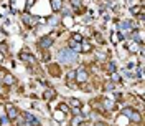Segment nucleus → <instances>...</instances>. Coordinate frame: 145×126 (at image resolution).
<instances>
[{
	"label": "nucleus",
	"mask_w": 145,
	"mask_h": 126,
	"mask_svg": "<svg viewBox=\"0 0 145 126\" xmlns=\"http://www.w3.org/2000/svg\"><path fill=\"white\" fill-rule=\"evenodd\" d=\"M58 108H59V111H63V113H69V111H71V108L68 106V103H59Z\"/></svg>",
	"instance_id": "obj_23"
},
{
	"label": "nucleus",
	"mask_w": 145,
	"mask_h": 126,
	"mask_svg": "<svg viewBox=\"0 0 145 126\" xmlns=\"http://www.w3.org/2000/svg\"><path fill=\"white\" fill-rule=\"evenodd\" d=\"M18 58H20L22 62H27V63H30V65H31V63H35V56H33L31 53H28L27 50L20 52V55H18Z\"/></svg>",
	"instance_id": "obj_9"
},
{
	"label": "nucleus",
	"mask_w": 145,
	"mask_h": 126,
	"mask_svg": "<svg viewBox=\"0 0 145 126\" xmlns=\"http://www.w3.org/2000/svg\"><path fill=\"white\" fill-rule=\"evenodd\" d=\"M56 56H58V60H59L61 63H74L76 60H78V53H74V52L69 50L68 46L59 48L58 53H56Z\"/></svg>",
	"instance_id": "obj_1"
},
{
	"label": "nucleus",
	"mask_w": 145,
	"mask_h": 126,
	"mask_svg": "<svg viewBox=\"0 0 145 126\" xmlns=\"http://www.w3.org/2000/svg\"><path fill=\"white\" fill-rule=\"evenodd\" d=\"M5 116L10 119V123H13V121L18 118V109L15 108L12 103H7V115H5Z\"/></svg>",
	"instance_id": "obj_5"
},
{
	"label": "nucleus",
	"mask_w": 145,
	"mask_h": 126,
	"mask_svg": "<svg viewBox=\"0 0 145 126\" xmlns=\"http://www.w3.org/2000/svg\"><path fill=\"white\" fill-rule=\"evenodd\" d=\"M0 123H2V126H8V125H10V119L5 116V115H3V116L0 118Z\"/></svg>",
	"instance_id": "obj_26"
},
{
	"label": "nucleus",
	"mask_w": 145,
	"mask_h": 126,
	"mask_svg": "<svg viewBox=\"0 0 145 126\" xmlns=\"http://www.w3.org/2000/svg\"><path fill=\"white\" fill-rule=\"evenodd\" d=\"M104 88H106V90H107V91H114V90H116V85H114L112 81H107Z\"/></svg>",
	"instance_id": "obj_25"
},
{
	"label": "nucleus",
	"mask_w": 145,
	"mask_h": 126,
	"mask_svg": "<svg viewBox=\"0 0 145 126\" xmlns=\"http://www.w3.org/2000/svg\"><path fill=\"white\" fill-rule=\"evenodd\" d=\"M82 123H84V116H82V115H74L69 125L71 126H81Z\"/></svg>",
	"instance_id": "obj_13"
},
{
	"label": "nucleus",
	"mask_w": 145,
	"mask_h": 126,
	"mask_svg": "<svg viewBox=\"0 0 145 126\" xmlns=\"http://www.w3.org/2000/svg\"><path fill=\"white\" fill-rule=\"evenodd\" d=\"M107 68H109V72H110V73H116V65H114L112 62L107 63Z\"/></svg>",
	"instance_id": "obj_28"
},
{
	"label": "nucleus",
	"mask_w": 145,
	"mask_h": 126,
	"mask_svg": "<svg viewBox=\"0 0 145 126\" xmlns=\"http://www.w3.org/2000/svg\"><path fill=\"white\" fill-rule=\"evenodd\" d=\"M64 15H71V9H61Z\"/></svg>",
	"instance_id": "obj_31"
},
{
	"label": "nucleus",
	"mask_w": 145,
	"mask_h": 126,
	"mask_svg": "<svg viewBox=\"0 0 145 126\" xmlns=\"http://www.w3.org/2000/svg\"><path fill=\"white\" fill-rule=\"evenodd\" d=\"M35 2H36V0H27V7H28V9H31V5H33Z\"/></svg>",
	"instance_id": "obj_29"
},
{
	"label": "nucleus",
	"mask_w": 145,
	"mask_h": 126,
	"mask_svg": "<svg viewBox=\"0 0 145 126\" xmlns=\"http://www.w3.org/2000/svg\"><path fill=\"white\" fill-rule=\"evenodd\" d=\"M68 106L69 108H82V101L78 98H69L68 99Z\"/></svg>",
	"instance_id": "obj_11"
},
{
	"label": "nucleus",
	"mask_w": 145,
	"mask_h": 126,
	"mask_svg": "<svg viewBox=\"0 0 145 126\" xmlns=\"http://www.w3.org/2000/svg\"><path fill=\"white\" fill-rule=\"evenodd\" d=\"M124 38H125V36L122 35V33H112V35H110V42H112L114 45H117L119 42H122Z\"/></svg>",
	"instance_id": "obj_16"
},
{
	"label": "nucleus",
	"mask_w": 145,
	"mask_h": 126,
	"mask_svg": "<svg viewBox=\"0 0 145 126\" xmlns=\"http://www.w3.org/2000/svg\"><path fill=\"white\" fill-rule=\"evenodd\" d=\"M69 5H71L74 10H78V9L82 7V0H69Z\"/></svg>",
	"instance_id": "obj_21"
},
{
	"label": "nucleus",
	"mask_w": 145,
	"mask_h": 126,
	"mask_svg": "<svg viewBox=\"0 0 145 126\" xmlns=\"http://www.w3.org/2000/svg\"><path fill=\"white\" fill-rule=\"evenodd\" d=\"M89 52H92V45L84 40V42L81 43V53H89Z\"/></svg>",
	"instance_id": "obj_18"
},
{
	"label": "nucleus",
	"mask_w": 145,
	"mask_h": 126,
	"mask_svg": "<svg viewBox=\"0 0 145 126\" xmlns=\"http://www.w3.org/2000/svg\"><path fill=\"white\" fill-rule=\"evenodd\" d=\"M50 75L58 78V76L61 75V70H59V66H58V65H50Z\"/></svg>",
	"instance_id": "obj_17"
},
{
	"label": "nucleus",
	"mask_w": 145,
	"mask_h": 126,
	"mask_svg": "<svg viewBox=\"0 0 145 126\" xmlns=\"http://www.w3.org/2000/svg\"><path fill=\"white\" fill-rule=\"evenodd\" d=\"M53 45H54V38L51 35H45L38 40V48L40 50H48V48H51Z\"/></svg>",
	"instance_id": "obj_3"
},
{
	"label": "nucleus",
	"mask_w": 145,
	"mask_h": 126,
	"mask_svg": "<svg viewBox=\"0 0 145 126\" xmlns=\"http://www.w3.org/2000/svg\"><path fill=\"white\" fill-rule=\"evenodd\" d=\"M74 80L78 81V83H84V81L88 80V72H86L84 66H79V68L76 70V76H74Z\"/></svg>",
	"instance_id": "obj_7"
},
{
	"label": "nucleus",
	"mask_w": 145,
	"mask_h": 126,
	"mask_svg": "<svg viewBox=\"0 0 145 126\" xmlns=\"http://www.w3.org/2000/svg\"><path fill=\"white\" fill-rule=\"evenodd\" d=\"M0 126H2V123H0Z\"/></svg>",
	"instance_id": "obj_33"
},
{
	"label": "nucleus",
	"mask_w": 145,
	"mask_h": 126,
	"mask_svg": "<svg viewBox=\"0 0 145 126\" xmlns=\"http://www.w3.org/2000/svg\"><path fill=\"white\" fill-rule=\"evenodd\" d=\"M2 83H3L5 86H13V85L17 83V80H15V76H13L12 73L3 72V76H2Z\"/></svg>",
	"instance_id": "obj_8"
},
{
	"label": "nucleus",
	"mask_w": 145,
	"mask_h": 126,
	"mask_svg": "<svg viewBox=\"0 0 145 126\" xmlns=\"http://www.w3.org/2000/svg\"><path fill=\"white\" fill-rule=\"evenodd\" d=\"M41 62H50V53H45L43 55V60Z\"/></svg>",
	"instance_id": "obj_30"
},
{
	"label": "nucleus",
	"mask_w": 145,
	"mask_h": 126,
	"mask_svg": "<svg viewBox=\"0 0 145 126\" xmlns=\"http://www.w3.org/2000/svg\"><path fill=\"white\" fill-rule=\"evenodd\" d=\"M74 76H76V72H74V70H69V72H68V78H66V81H68V80L72 81V80H74Z\"/></svg>",
	"instance_id": "obj_27"
},
{
	"label": "nucleus",
	"mask_w": 145,
	"mask_h": 126,
	"mask_svg": "<svg viewBox=\"0 0 145 126\" xmlns=\"http://www.w3.org/2000/svg\"><path fill=\"white\" fill-rule=\"evenodd\" d=\"M23 118H25V126H41L40 119L35 118L31 113H23Z\"/></svg>",
	"instance_id": "obj_6"
},
{
	"label": "nucleus",
	"mask_w": 145,
	"mask_h": 126,
	"mask_svg": "<svg viewBox=\"0 0 145 126\" xmlns=\"http://www.w3.org/2000/svg\"><path fill=\"white\" fill-rule=\"evenodd\" d=\"M56 98V91L53 90V88H46L45 91H43V99L45 101H51V99Z\"/></svg>",
	"instance_id": "obj_10"
},
{
	"label": "nucleus",
	"mask_w": 145,
	"mask_h": 126,
	"mask_svg": "<svg viewBox=\"0 0 145 126\" xmlns=\"http://www.w3.org/2000/svg\"><path fill=\"white\" fill-rule=\"evenodd\" d=\"M69 50H72L74 53H81V43H76V42H72L69 40V46H68Z\"/></svg>",
	"instance_id": "obj_15"
},
{
	"label": "nucleus",
	"mask_w": 145,
	"mask_h": 126,
	"mask_svg": "<svg viewBox=\"0 0 145 126\" xmlns=\"http://www.w3.org/2000/svg\"><path fill=\"white\" fill-rule=\"evenodd\" d=\"M117 27L120 28V30H130V28L134 27V23L132 22H129V20H122V22H119Z\"/></svg>",
	"instance_id": "obj_14"
},
{
	"label": "nucleus",
	"mask_w": 145,
	"mask_h": 126,
	"mask_svg": "<svg viewBox=\"0 0 145 126\" xmlns=\"http://www.w3.org/2000/svg\"><path fill=\"white\" fill-rule=\"evenodd\" d=\"M104 108L109 109V111L114 109V101H112V99H104Z\"/></svg>",
	"instance_id": "obj_22"
},
{
	"label": "nucleus",
	"mask_w": 145,
	"mask_h": 126,
	"mask_svg": "<svg viewBox=\"0 0 145 126\" xmlns=\"http://www.w3.org/2000/svg\"><path fill=\"white\" fill-rule=\"evenodd\" d=\"M96 126H106V125H104V123H97Z\"/></svg>",
	"instance_id": "obj_32"
},
{
	"label": "nucleus",
	"mask_w": 145,
	"mask_h": 126,
	"mask_svg": "<svg viewBox=\"0 0 145 126\" xmlns=\"http://www.w3.org/2000/svg\"><path fill=\"white\" fill-rule=\"evenodd\" d=\"M22 22L27 25V27H35V25H38L40 23V18H36V17H33V15H30V13H27V12H23L22 13Z\"/></svg>",
	"instance_id": "obj_4"
},
{
	"label": "nucleus",
	"mask_w": 145,
	"mask_h": 126,
	"mask_svg": "<svg viewBox=\"0 0 145 126\" xmlns=\"http://www.w3.org/2000/svg\"><path fill=\"white\" fill-rule=\"evenodd\" d=\"M48 23L56 27V25H59V18H58V17H50V18H48Z\"/></svg>",
	"instance_id": "obj_24"
},
{
	"label": "nucleus",
	"mask_w": 145,
	"mask_h": 126,
	"mask_svg": "<svg viewBox=\"0 0 145 126\" xmlns=\"http://www.w3.org/2000/svg\"><path fill=\"white\" fill-rule=\"evenodd\" d=\"M122 116L129 118L130 121H134V123H137V125L142 123V115H140L138 111H135L134 108H124L122 109Z\"/></svg>",
	"instance_id": "obj_2"
},
{
	"label": "nucleus",
	"mask_w": 145,
	"mask_h": 126,
	"mask_svg": "<svg viewBox=\"0 0 145 126\" xmlns=\"http://www.w3.org/2000/svg\"><path fill=\"white\" fill-rule=\"evenodd\" d=\"M140 43H137V42H130V43H129V52H134V53H135V52H138V50H140Z\"/></svg>",
	"instance_id": "obj_20"
},
{
	"label": "nucleus",
	"mask_w": 145,
	"mask_h": 126,
	"mask_svg": "<svg viewBox=\"0 0 145 126\" xmlns=\"http://www.w3.org/2000/svg\"><path fill=\"white\" fill-rule=\"evenodd\" d=\"M64 7V0H51V9L53 12H59Z\"/></svg>",
	"instance_id": "obj_12"
},
{
	"label": "nucleus",
	"mask_w": 145,
	"mask_h": 126,
	"mask_svg": "<svg viewBox=\"0 0 145 126\" xmlns=\"http://www.w3.org/2000/svg\"><path fill=\"white\" fill-rule=\"evenodd\" d=\"M69 40L76 42V43H82V42H84V36H82L81 33H78V32H74V33L71 35V38H69Z\"/></svg>",
	"instance_id": "obj_19"
}]
</instances>
